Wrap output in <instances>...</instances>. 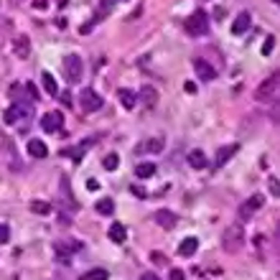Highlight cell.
Instances as JSON below:
<instances>
[{"instance_id":"1","label":"cell","mask_w":280,"mask_h":280,"mask_svg":"<svg viewBox=\"0 0 280 280\" xmlns=\"http://www.w3.org/2000/svg\"><path fill=\"white\" fill-rule=\"evenodd\" d=\"M222 247H224V252H229V255H237L244 247V229H242V224H232V227L224 229Z\"/></svg>"},{"instance_id":"2","label":"cell","mask_w":280,"mask_h":280,"mask_svg":"<svg viewBox=\"0 0 280 280\" xmlns=\"http://www.w3.org/2000/svg\"><path fill=\"white\" fill-rule=\"evenodd\" d=\"M278 72H273V76H267V79L255 89V99H260V102H273L275 94H278Z\"/></svg>"},{"instance_id":"3","label":"cell","mask_w":280,"mask_h":280,"mask_svg":"<svg viewBox=\"0 0 280 280\" xmlns=\"http://www.w3.org/2000/svg\"><path fill=\"white\" fill-rule=\"evenodd\" d=\"M82 74H84V64H82V59L76 54H72V56H66L64 59V76L69 79L72 84H76L82 79Z\"/></svg>"},{"instance_id":"4","label":"cell","mask_w":280,"mask_h":280,"mask_svg":"<svg viewBox=\"0 0 280 280\" xmlns=\"http://www.w3.org/2000/svg\"><path fill=\"white\" fill-rule=\"evenodd\" d=\"M186 31L191 33V36H204V33L209 31V16L204 13V10H196L194 16H188Z\"/></svg>"},{"instance_id":"5","label":"cell","mask_w":280,"mask_h":280,"mask_svg":"<svg viewBox=\"0 0 280 280\" xmlns=\"http://www.w3.org/2000/svg\"><path fill=\"white\" fill-rule=\"evenodd\" d=\"M31 112H33V105H28V102H16V105H10V107L5 110L3 120H5V125H16L18 120L31 117Z\"/></svg>"},{"instance_id":"6","label":"cell","mask_w":280,"mask_h":280,"mask_svg":"<svg viewBox=\"0 0 280 280\" xmlns=\"http://www.w3.org/2000/svg\"><path fill=\"white\" fill-rule=\"evenodd\" d=\"M79 105L84 112H97L99 107H102V97H99L94 89H82V94H79Z\"/></svg>"},{"instance_id":"7","label":"cell","mask_w":280,"mask_h":280,"mask_svg":"<svg viewBox=\"0 0 280 280\" xmlns=\"http://www.w3.org/2000/svg\"><path fill=\"white\" fill-rule=\"evenodd\" d=\"M61 125H64V115H61L59 110L46 112V115L41 117V128H43V132H59Z\"/></svg>"},{"instance_id":"8","label":"cell","mask_w":280,"mask_h":280,"mask_svg":"<svg viewBox=\"0 0 280 280\" xmlns=\"http://www.w3.org/2000/svg\"><path fill=\"white\" fill-rule=\"evenodd\" d=\"M194 72H196V76H199L201 82H211V79L217 76V69H214V66H211L206 59H196V61H194Z\"/></svg>"},{"instance_id":"9","label":"cell","mask_w":280,"mask_h":280,"mask_svg":"<svg viewBox=\"0 0 280 280\" xmlns=\"http://www.w3.org/2000/svg\"><path fill=\"white\" fill-rule=\"evenodd\" d=\"M260 206H262V196H260V194H252V196H250V199L240 206L237 214H240V219H250V217H252Z\"/></svg>"},{"instance_id":"10","label":"cell","mask_w":280,"mask_h":280,"mask_svg":"<svg viewBox=\"0 0 280 280\" xmlns=\"http://www.w3.org/2000/svg\"><path fill=\"white\" fill-rule=\"evenodd\" d=\"M153 219H155V224H158V227H163V229H173L176 222H178V217L173 214V211H168V209H158V211L153 214Z\"/></svg>"},{"instance_id":"11","label":"cell","mask_w":280,"mask_h":280,"mask_svg":"<svg viewBox=\"0 0 280 280\" xmlns=\"http://www.w3.org/2000/svg\"><path fill=\"white\" fill-rule=\"evenodd\" d=\"M240 150V145L237 143H232V145H222V148L217 150V158H214V166L219 168V166H224V163H227L229 158H232V155L234 153H237Z\"/></svg>"},{"instance_id":"12","label":"cell","mask_w":280,"mask_h":280,"mask_svg":"<svg viewBox=\"0 0 280 280\" xmlns=\"http://www.w3.org/2000/svg\"><path fill=\"white\" fill-rule=\"evenodd\" d=\"M250 20H252L250 13H247V10H242V13L232 20V33H234V36H242V33L250 28Z\"/></svg>"},{"instance_id":"13","label":"cell","mask_w":280,"mask_h":280,"mask_svg":"<svg viewBox=\"0 0 280 280\" xmlns=\"http://www.w3.org/2000/svg\"><path fill=\"white\" fill-rule=\"evenodd\" d=\"M107 237L112 240V242H117V244H122L128 240V229H125V224H120V222H115V224H110V229H107Z\"/></svg>"},{"instance_id":"14","label":"cell","mask_w":280,"mask_h":280,"mask_svg":"<svg viewBox=\"0 0 280 280\" xmlns=\"http://www.w3.org/2000/svg\"><path fill=\"white\" fill-rule=\"evenodd\" d=\"M28 155H33V158H46L49 155V148H46V143L43 140H28Z\"/></svg>"},{"instance_id":"15","label":"cell","mask_w":280,"mask_h":280,"mask_svg":"<svg viewBox=\"0 0 280 280\" xmlns=\"http://www.w3.org/2000/svg\"><path fill=\"white\" fill-rule=\"evenodd\" d=\"M196 250H199V240L196 237H186L181 244H178V255L181 257H191Z\"/></svg>"},{"instance_id":"16","label":"cell","mask_w":280,"mask_h":280,"mask_svg":"<svg viewBox=\"0 0 280 280\" xmlns=\"http://www.w3.org/2000/svg\"><path fill=\"white\" fill-rule=\"evenodd\" d=\"M41 84H43V92H46V94L59 97V84H56V79H54L49 72H43V74H41Z\"/></svg>"},{"instance_id":"17","label":"cell","mask_w":280,"mask_h":280,"mask_svg":"<svg viewBox=\"0 0 280 280\" xmlns=\"http://www.w3.org/2000/svg\"><path fill=\"white\" fill-rule=\"evenodd\" d=\"M140 99H143V105L155 107V105H158V92H155L150 84H145V87L140 89Z\"/></svg>"},{"instance_id":"18","label":"cell","mask_w":280,"mask_h":280,"mask_svg":"<svg viewBox=\"0 0 280 280\" xmlns=\"http://www.w3.org/2000/svg\"><path fill=\"white\" fill-rule=\"evenodd\" d=\"M117 97H120V102H122V107H125V110H132V107L138 105V94L130 92V89H120Z\"/></svg>"},{"instance_id":"19","label":"cell","mask_w":280,"mask_h":280,"mask_svg":"<svg viewBox=\"0 0 280 280\" xmlns=\"http://www.w3.org/2000/svg\"><path fill=\"white\" fill-rule=\"evenodd\" d=\"M188 166H191V168H206L209 161H206V155L201 150H191V153H188Z\"/></svg>"},{"instance_id":"20","label":"cell","mask_w":280,"mask_h":280,"mask_svg":"<svg viewBox=\"0 0 280 280\" xmlns=\"http://www.w3.org/2000/svg\"><path fill=\"white\" fill-rule=\"evenodd\" d=\"M13 49H16V54L20 56V59H26V56L31 54V43H28V38H26V36H18V38H16V43H13Z\"/></svg>"},{"instance_id":"21","label":"cell","mask_w":280,"mask_h":280,"mask_svg":"<svg viewBox=\"0 0 280 280\" xmlns=\"http://www.w3.org/2000/svg\"><path fill=\"white\" fill-rule=\"evenodd\" d=\"M135 176H138V178H150V176H155V163H138V166H135Z\"/></svg>"},{"instance_id":"22","label":"cell","mask_w":280,"mask_h":280,"mask_svg":"<svg viewBox=\"0 0 280 280\" xmlns=\"http://www.w3.org/2000/svg\"><path fill=\"white\" fill-rule=\"evenodd\" d=\"M94 209H97V214L107 217V214H112V211H115V204H112V199H99L97 204H94Z\"/></svg>"},{"instance_id":"23","label":"cell","mask_w":280,"mask_h":280,"mask_svg":"<svg viewBox=\"0 0 280 280\" xmlns=\"http://www.w3.org/2000/svg\"><path fill=\"white\" fill-rule=\"evenodd\" d=\"M140 153L143 150H153V153H161L163 150V140L161 138H153V140H145V143H140V148H138Z\"/></svg>"},{"instance_id":"24","label":"cell","mask_w":280,"mask_h":280,"mask_svg":"<svg viewBox=\"0 0 280 280\" xmlns=\"http://www.w3.org/2000/svg\"><path fill=\"white\" fill-rule=\"evenodd\" d=\"M31 211H33V214L46 217V214H51V204H49V201H31Z\"/></svg>"},{"instance_id":"25","label":"cell","mask_w":280,"mask_h":280,"mask_svg":"<svg viewBox=\"0 0 280 280\" xmlns=\"http://www.w3.org/2000/svg\"><path fill=\"white\" fill-rule=\"evenodd\" d=\"M107 278H110V273L105 270V267H94V270H89V273L82 275V280H107Z\"/></svg>"},{"instance_id":"26","label":"cell","mask_w":280,"mask_h":280,"mask_svg":"<svg viewBox=\"0 0 280 280\" xmlns=\"http://www.w3.org/2000/svg\"><path fill=\"white\" fill-rule=\"evenodd\" d=\"M82 247V244L79 242H56V252H76V250H79Z\"/></svg>"},{"instance_id":"27","label":"cell","mask_w":280,"mask_h":280,"mask_svg":"<svg viewBox=\"0 0 280 280\" xmlns=\"http://www.w3.org/2000/svg\"><path fill=\"white\" fill-rule=\"evenodd\" d=\"M117 163H120V155L117 153H110L107 158H105V168H107V171H115Z\"/></svg>"},{"instance_id":"28","label":"cell","mask_w":280,"mask_h":280,"mask_svg":"<svg viewBox=\"0 0 280 280\" xmlns=\"http://www.w3.org/2000/svg\"><path fill=\"white\" fill-rule=\"evenodd\" d=\"M275 49V36H267L262 43V56H270V51Z\"/></svg>"},{"instance_id":"29","label":"cell","mask_w":280,"mask_h":280,"mask_svg":"<svg viewBox=\"0 0 280 280\" xmlns=\"http://www.w3.org/2000/svg\"><path fill=\"white\" fill-rule=\"evenodd\" d=\"M10 240V227L8 224H0V244H5Z\"/></svg>"},{"instance_id":"30","label":"cell","mask_w":280,"mask_h":280,"mask_svg":"<svg viewBox=\"0 0 280 280\" xmlns=\"http://www.w3.org/2000/svg\"><path fill=\"white\" fill-rule=\"evenodd\" d=\"M267 188H270L273 196H280V188H278V178H275V176H270V184H267Z\"/></svg>"},{"instance_id":"31","label":"cell","mask_w":280,"mask_h":280,"mask_svg":"<svg viewBox=\"0 0 280 280\" xmlns=\"http://www.w3.org/2000/svg\"><path fill=\"white\" fill-rule=\"evenodd\" d=\"M168 280H186V275H184V270H178V267H173V270H171V275H168Z\"/></svg>"},{"instance_id":"32","label":"cell","mask_w":280,"mask_h":280,"mask_svg":"<svg viewBox=\"0 0 280 280\" xmlns=\"http://www.w3.org/2000/svg\"><path fill=\"white\" fill-rule=\"evenodd\" d=\"M97 188H99V184L94 181V178H89V181H87V191H97Z\"/></svg>"},{"instance_id":"33","label":"cell","mask_w":280,"mask_h":280,"mask_svg":"<svg viewBox=\"0 0 280 280\" xmlns=\"http://www.w3.org/2000/svg\"><path fill=\"white\" fill-rule=\"evenodd\" d=\"M132 188V194H135V196H140V199H145V191H143V188L140 186H130Z\"/></svg>"},{"instance_id":"34","label":"cell","mask_w":280,"mask_h":280,"mask_svg":"<svg viewBox=\"0 0 280 280\" xmlns=\"http://www.w3.org/2000/svg\"><path fill=\"white\" fill-rule=\"evenodd\" d=\"M184 89H186L188 94H196V84H191V82H186V87H184Z\"/></svg>"},{"instance_id":"35","label":"cell","mask_w":280,"mask_h":280,"mask_svg":"<svg viewBox=\"0 0 280 280\" xmlns=\"http://www.w3.org/2000/svg\"><path fill=\"white\" fill-rule=\"evenodd\" d=\"M61 102H64V105H72V94L64 92V94H61Z\"/></svg>"},{"instance_id":"36","label":"cell","mask_w":280,"mask_h":280,"mask_svg":"<svg viewBox=\"0 0 280 280\" xmlns=\"http://www.w3.org/2000/svg\"><path fill=\"white\" fill-rule=\"evenodd\" d=\"M140 280H158V278H155V275H153V273H145V275H143V278H140Z\"/></svg>"},{"instance_id":"37","label":"cell","mask_w":280,"mask_h":280,"mask_svg":"<svg viewBox=\"0 0 280 280\" xmlns=\"http://www.w3.org/2000/svg\"><path fill=\"white\" fill-rule=\"evenodd\" d=\"M115 3H120V0H102V5L107 8V5H115Z\"/></svg>"},{"instance_id":"38","label":"cell","mask_w":280,"mask_h":280,"mask_svg":"<svg viewBox=\"0 0 280 280\" xmlns=\"http://www.w3.org/2000/svg\"><path fill=\"white\" fill-rule=\"evenodd\" d=\"M273 3H278V0H273Z\"/></svg>"}]
</instances>
